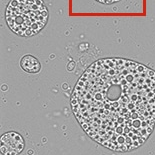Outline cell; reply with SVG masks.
Masks as SVG:
<instances>
[{
    "mask_svg": "<svg viewBox=\"0 0 155 155\" xmlns=\"http://www.w3.org/2000/svg\"><path fill=\"white\" fill-rule=\"evenodd\" d=\"M78 123L92 140L127 152L155 126V71L124 58H103L82 74L71 96Z\"/></svg>",
    "mask_w": 155,
    "mask_h": 155,
    "instance_id": "cell-1",
    "label": "cell"
},
{
    "mask_svg": "<svg viewBox=\"0 0 155 155\" xmlns=\"http://www.w3.org/2000/svg\"><path fill=\"white\" fill-rule=\"evenodd\" d=\"M48 9L42 0H11L5 10L10 30L21 37L39 33L47 24Z\"/></svg>",
    "mask_w": 155,
    "mask_h": 155,
    "instance_id": "cell-2",
    "label": "cell"
},
{
    "mask_svg": "<svg viewBox=\"0 0 155 155\" xmlns=\"http://www.w3.org/2000/svg\"><path fill=\"white\" fill-rule=\"evenodd\" d=\"M0 142V151L2 155H19L25 146L23 137L14 131L3 134Z\"/></svg>",
    "mask_w": 155,
    "mask_h": 155,
    "instance_id": "cell-3",
    "label": "cell"
},
{
    "mask_svg": "<svg viewBox=\"0 0 155 155\" xmlns=\"http://www.w3.org/2000/svg\"><path fill=\"white\" fill-rule=\"evenodd\" d=\"M20 66L24 71L28 73H37L40 71L41 65L38 59L30 54L23 56L20 61Z\"/></svg>",
    "mask_w": 155,
    "mask_h": 155,
    "instance_id": "cell-4",
    "label": "cell"
},
{
    "mask_svg": "<svg viewBox=\"0 0 155 155\" xmlns=\"http://www.w3.org/2000/svg\"><path fill=\"white\" fill-rule=\"evenodd\" d=\"M96 1L102 3V4H113V3H116L120 0H96Z\"/></svg>",
    "mask_w": 155,
    "mask_h": 155,
    "instance_id": "cell-5",
    "label": "cell"
}]
</instances>
